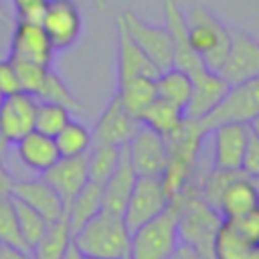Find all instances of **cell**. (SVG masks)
<instances>
[{
  "label": "cell",
  "mask_w": 259,
  "mask_h": 259,
  "mask_svg": "<svg viewBox=\"0 0 259 259\" xmlns=\"http://www.w3.org/2000/svg\"><path fill=\"white\" fill-rule=\"evenodd\" d=\"M206 136L208 130L202 125V121L192 117H184V121L172 134L164 136L168 160L160 176V182L164 186L168 200L176 198L188 184L196 164L200 162V152Z\"/></svg>",
  "instance_id": "obj_1"
},
{
  "label": "cell",
  "mask_w": 259,
  "mask_h": 259,
  "mask_svg": "<svg viewBox=\"0 0 259 259\" xmlns=\"http://www.w3.org/2000/svg\"><path fill=\"white\" fill-rule=\"evenodd\" d=\"M75 247L83 257L99 259H130L132 233L121 214L99 210L79 231L73 233Z\"/></svg>",
  "instance_id": "obj_2"
},
{
  "label": "cell",
  "mask_w": 259,
  "mask_h": 259,
  "mask_svg": "<svg viewBox=\"0 0 259 259\" xmlns=\"http://www.w3.org/2000/svg\"><path fill=\"white\" fill-rule=\"evenodd\" d=\"M188 42L202 59L204 67L219 71L231 47V28L219 20L206 6H194L186 14Z\"/></svg>",
  "instance_id": "obj_3"
},
{
  "label": "cell",
  "mask_w": 259,
  "mask_h": 259,
  "mask_svg": "<svg viewBox=\"0 0 259 259\" xmlns=\"http://www.w3.org/2000/svg\"><path fill=\"white\" fill-rule=\"evenodd\" d=\"M180 245L176 210L168 206L162 214L132 233L130 259H168Z\"/></svg>",
  "instance_id": "obj_4"
},
{
  "label": "cell",
  "mask_w": 259,
  "mask_h": 259,
  "mask_svg": "<svg viewBox=\"0 0 259 259\" xmlns=\"http://www.w3.org/2000/svg\"><path fill=\"white\" fill-rule=\"evenodd\" d=\"M257 113H259V77H253L229 85V91L225 93L223 101L200 121L210 132L214 125L227 121L249 123Z\"/></svg>",
  "instance_id": "obj_5"
},
{
  "label": "cell",
  "mask_w": 259,
  "mask_h": 259,
  "mask_svg": "<svg viewBox=\"0 0 259 259\" xmlns=\"http://www.w3.org/2000/svg\"><path fill=\"white\" fill-rule=\"evenodd\" d=\"M170 206L160 176H138L134 190L123 208V223L134 233L142 225L150 223Z\"/></svg>",
  "instance_id": "obj_6"
},
{
  "label": "cell",
  "mask_w": 259,
  "mask_h": 259,
  "mask_svg": "<svg viewBox=\"0 0 259 259\" xmlns=\"http://www.w3.org/2000/svg\"><path fill=\"white\" fill-rule=\"evenodd\" d=\"M121 22L125 24L130 36L136 40V45L148 55V59L158 67V71H166L174 67V51H172V38L166 26H156L140 18L134 10H123L119 14Z\"/></svg>",
  "instance_id": "obj_7"
},
{
  "label": "cell",
  "mask_w": 259,
  "mask_h": 259,
  "mask_svg": "<svg viewBox=\"0 0 259 259\" xmlns=\"http://www.w3.org/2000/svg\"><path fill=\"white\" fill-rule=\"evenodd\" d=\"M40 24L55 51L71 49L83 30V18L79 6L73 0H49Z\"/></svg>",
  "instance_id": "obj_8"
},
{
  "label": "cell",
  "mask_w": 259,
  "mask_h": 259,
  "mask_svg": "<svg viewBox=\"0 0 259 259\" xmlns=\"http://www.w3.org/2000/svg\"><path fill=\"white\" fill-rule=\"evenodd\" d=\"M219 73L229 85L259 77V40L241 28H231V47Z\"/></svg>",
  "instance_id": "obj_9"
},
{
  "label": "cell",
  "mask_w": 259,
  "mask_h": 259,
  "mask_svg": "<svg viewBox=\"0 0 259 259\" xmlns=\"http://www.w3.org/2000/svg\"><path fill=\"white\" fill-rule=\"evenodd\" d=\"M125 150L138 176H162L168 160L164 136L140 123Z\"/></svg>",
  "instance_id": "obj_10"
},
{
  "label": "cell",
  "mask_w": 259,
  "mask_h": 259,
  "mask_svg": "<svg viewBox=\"0 0 259 259\" xmlns=\"http://www.w3.org/2000/svg\"><path fill=\"white\" fill-rule=\"evenodd\" d=\"M249 134V125L241 121H227L214 125L208 132V136L212 138V168L241 170Z\"/></svg>",
  "instance_id": "obj_11"
},
{
  "label": "cell",
  "mask_w": 259,
  "mask_h": 259,
  "mask_svg": "<svg viewBox=\"0 0 259 259\" xmlns=\"http://www.w3.org/2000/svg\"><path fill=\"white\" fill-rule=\"evenodd\" d=\"M55 53L57 51L40 22L16 20L10 38V53H8L10 59H20L51 67Z\"/></svg>",
  "instance_id": "obj_12"
},
{
  "label": "cell",
  "mask_w": 259,
  "mask_h": 259,
  "mask_svg": "<svg viewBox=\"0 0 259 259\" xmlns=\"http://www.w3.org/2000/svg\"><path fill=\"white\" fill-rule=\"evenodd\" d=\"M164 20L166 28L172 38V51H174V67L186 71L188 75H194L204 67L202 59L194 53V49L188 42V26H186V14L180 10V4L176 0H164Z\"/></svg>",
  "instance_id": "obj_13"
},
{
  "label": "cell",
  "mask_w": 259,
  "mask_h": 259,
  "mask_svg": "<svg viewBox=\"0 0 259 259\" xmlns=\"http://www.w3.org/2000/svg\"><path fill=\"white\" fill-rule=\"evenodd\" d=\"M140 127V119H136L119 101L117 95L109 99L105 109L101 111L91 136L93 142H103V144H113V146H127L136 130Z\"/></svg>",
  "instance_id": "obj_14"
},
{
  "label": "cell",
  "mask_w": 259,
  "mask_h": 259,
  "mask_svg": "<svg viewBox=\"0 0 259 259\" xmlns=\"http://www.w3.org/2000/svg\"><path fill=\"white\" fill-rule=\"evenodd\" d=\"M190 77H192V93L184 109V115L192 119H202L223 101L225 93L229 91V83L219 71H210V69H202Z\"/></svg>",
  "instance_id": "obj_15"
},
{
  "label": "cell",
  "mask_w": 259,
  "mask_h": 259,
  "mask_svg": "<svg viewBox=\"0 0 259 259\" xmlns=\"http://www.w3.org/2000/svg\"><path fill=\"white\" fill-rule=\"evenodd\" d=\"M259 206V194L255 180L239 170L221 190L214 208L221 212L225 221H237Z\"/></svg>",
  "instance_id": "obj_16"
},
{
  "label": "cell",
  "mask_w": 259,
  "mask_h": 259,
  "mask_svg": "<svg viewBox=\"0 0 259 259\" xmlns=\"http://www.w3.org/2000/svg\"><path fill=\"white\" fill-rule=\"evenodd\" d=\"M42 178L59 192L65 206L69 200L89 182L87 154L81 156H61L51 168L42 172Z\"/></svg>",
  "instance_id": "obj_17"
},
{
  "label": "cell",
  "mask_w": 259,
  "mask_h": 259,
  "mask_svg": "<svg viewBox=\"0 0 259 259\" xmlns=\"http://www.w3.org/2000/svg\"><path fill=\"white\" fill-rule=\"evenodd\" d=\"M12 196L32 206L40 212L49 223H57L65 214V202L59 192L40 176V178H24L14 180Z\"/></svg>",
  "instance_id": "obj_18"
},
{
  "label": "cell",
  "mask_w": 259,
  "mask_h": 259,
  "mask_svg": "<svg viewBox=\"0 0 259 259\" xmlns=\"http://www.w3.org/2000/svg\"><path fill=\"white\" fill-rule=\"evenodd\" d=\"M36 99L24 91L6 95L0 103V127L4 136L14 144L22 136L34 130Z\"/></svg>",
  "instance_id": "obj_19"
},
{
  "label": "cell",
  "mask_w": 259,
  "mask_h": 259,
  "mask_svg": "<svg viewBox=\"0 0 259 259\" xmlns=\"http://www.w3.org/2000/svg\"><path fill=\"white\" fill-rule=\"evenodd\" d=\"M158 67L130 36L125 24L117 16V81L130 77H158Z\"/></svg>",
  "instance_id": "obj_20"
},
{
  "label": "cell",
  "mask_w": 259,
  "mask_h": 259,
  "mask_svg": "<svg viewBox=\"0 0 259 259\" xmlns=\"http://www.w3.org/2000/svg\"><path fill=\"white\" fill-rule=\"evenodd\" d=\"M138 180V174L132 166V160L127 156L125 146L121 148V156L117 162V168L113 170V174L103 182V200H101V210L113 212V214H121L123 217V208L127 204V198L134 190V184Z\"/></svg>",
  "instance_id": "obj_21"
},
{
  "label": "cell",
  "mask_w": 259,
  "mask_h": 259,
  "mask_svg": "<svg viewBox=\"0 0 259 259\" xmlns=\"http://www.w3.org/2000/svg\"><path fill=\"white\" fill-rule=\"evenodd\" d=\"M14 148H16V154H18L20 162L26 168H30L34 172H40V174L61 158V154L57 150V144H55V138L45 136L36 130L28 132L18 142H14Z\"/></svg>",
  "instance_id": "obj_22"
},
{
  "label": "cell",
  "mask_w": 259,
  "mask_h": 259,
  "mask_svg": "<svg viewBox=\"0 0 259 259\" xmlns=\"http://www.w3.org/2000/svg\"><path fill=\"white\" fill-rule=\"evenodd\" d=\"M101 200H103V184L89 180L65 206V214L71 227V235L79 231L89 219H93L101 210Z\"/></svg>",
  "instance_id": "obj_23"
},
{
  "label": "cell",
  "mask_w": 259,
  "mask_h": 259,
  "mask_svg": "<svg viewBox=\"0 0 259 259\" xmlns=\"http://www.w3.org/2000/svg\"><path fill=\"white\" fill-rule=\"evenodd\" d=\"M123 107L140 119L142 111L158 97L156 93V79L152 77H130L123 81H117V93Z\"/></svg>",
  "instance_id": "obj_24"
},
{
  "label": "cell",
  "mask_w": 259,
  "mask_h": 259,
  "mask_svg": "<svg viewBox=\"0 0 259 259\" xmlns=\"http://www.w3.org/2000/svg\"><path fill=\"white\" fill-rule=\"evenodd\" d=\"M156 93L158 97L178 105L180 109H186L192 93V77L178 67L160 71L156 77Z\"/></svg>",
  "instance_id": "obj_25"
},
{
  "label": "cell",
  "mask_w": 259,
  "mask_h": 259,
  "mask_svg": "<svg viewBox=\"0 0 259 259\" xmlns=\"http://www.w3.org/2000/svg\"><path fill=\"white\" fill-rule=\"evenodd\" d=\"M184 109H180L178 105L162 99V97H156L140 115V123L142 125H148L150 130L158 132L160 136H168L172 134L182 121H184Z\"/></svg>",
  "instance_id": "obj_26"
},
{
  "label": "cell",
  "mask_w": 259,
  "mask_h": 259,
  "mask_svg": "<svg viewBox=\"0 0 259 259\" xmlns=\"http://www.w3.org/2000/svg\"><path fill=\"white\" fill-rule=\"evenodd\" d=\"M121 156V148L113 144H103V142H93L91 148L87 150V170H89V180L103 184L113 170L117 168Z\"/></svg>",
  "instance_id": "obj_27"
},
{
  "label": "cell",
  "mask_w": 259,
  "mask_h": 259,
  "mask_svg": "<svg viewBox=\"0 0 259 259\" xmlns=\"http://www.w3.org/2000/svg\"><path fill=\"white\" fill-rule=\"evenodd\" d=\"M71 227L67 221V214H63L57 223L49 225V231L40 239V243L32 249L34 259H63L69 243H71Z\"/></svg>",
  "instance_id": "obj_28"
},
{
  "label": "cell",
  "mask_w": 259,
  "mask_h": 259,
  "mask_svg": "<svg viewBox=\"0 0 259 259\" xmlns=\"http://www.w3.org/2000/svg\"><path fill=\"white\" fill-rule=\"evenodd\" d=\"M55 144L61 156H81V154H87V150L91 148L93 136H91V130H87V125H83L81 121L69 119L65 127L55 136Z\"/></svg>",
  "instance_id": "obj_29"
},
{
  "label": "cell",
  "mask_w": 259,
  "mask_h": 259,
  "mask_svg": "<svg viewBox=\"0 0 259 259\" xmlns=\"http://www.w3.org/2000/svg\"><path fill=\"white\" fill-rule=\"evenodd\" d=\"M71 119V109L55 103V101H36V113H34V130L55 138L65 123Z\"/></svg>",
  "instance_id": "obj_30"
},
{
  "label": "cell",
  "mask_w": 259,
  "mask_h": 259,
  "mask_svg": "<svg viewBox=\"0 0 259 259\" xmlns=\"http://www.w3.org/2000/svg\"><path fill=\"white\" fill-rule=\"evenodd\" d=\"M12 202H14V210H16V217H18V225H20L22 237L28 243V247L34 249L40 243V239L45 237V233L49 231L51 223L40 212H36L32 206H28L26 202H22V200H18L14 196H12Z\"/></svg>",
  "instance_id": "obj_31"
},
{
  "label": "cell",
  "mask_w": 259,
  "mask_h": 259,
  "mask_svg": "<svg viewBox=\"0 0 259 259\" xmlns=\"http://www.w3.org/2000/svg\"><path fill=\"white\" fill-rule=\"evenodd\" d=\"M0 245H8V247H16V249H26L32 251L28 247V243L22 237L20 225H18V217L14 210V202L12 196H6L0 200Z\"/></svg>",
  "instance_id": "obj_32"
},
{
  "label": "cell",
  "mask_w": 259,
  "mask_h": 259,
  "mask_svg": "<svg viewBox=\"0 0 259 259\" xmlns=\"http://www.w3.org/2000/svg\"><path fill=\"white\" fill-rule=\"evenodd\" d=\"M34 99L36 101H55V103H61V105L69 107L71 111H79L81 109V103L77 101V97L71 93V89L65 85V81L53 69H49L47 79H45V83L38 89Z\"/></svg>",
  "instance_id": "obj_33"
},
{
  "label": "cell",
  "mask_w": 259,
  "mask_h": 259,
  "mask_svg": "<svg viewBox=\"0 0 259 259\" xmlns=\"http://www.w3.org/2000/svg\"><path fill=\"white\" fill-rule=\"evenodd\" d=\"M10 61H12V65H14L20 91H24V93L36 97V93H38V89L42 87V83H45L47 73H49L51 67L38 65V63H30V61H20V59H10Z\"/></svg>",
  "instance_id": "obj_34"
},
{
  "label": "cell",
  "mask_w": 259,
  "mask_h": 259,
  "mask_svg": "<svg viewBox=\"0 0 259 259\" xmlns=\"http://www.w3.org/2000/svg\"><path fill=\"white\" fill-rule=\"evenodd\" d=\"M16 12V20L40 22L49 0H10Z\"/></svg>",
  "instance_id": "obj_35"
},
{
  "label": "cell",
  "mask_w": 259,
  "mask_h": 259,
  "mask_svg": "<svg viewBox=\"0 0 259 259\" xmlns=\"http://www.w3.org/2000/svg\"><path fill=\"white\" fill-rule=\"evenodd\" d=\"M241 170L251 178H259V138L255 134H249V142H247V148L243 154Z\"/></svg>",
  "instance_id": "obj_36"
},
{
  "label": "cell",
  "mask_w": 259,
  "mask_h": 259,
  "mask_svg": "<svg viewBox=\"0 0 259 259\" xmlns=\"http://www.w3.org/2000/svg\"><path fill=\"white\" fill-rule=\"evenodd\" d=\"M18 91H20V85H18V77H16L10 57L0 59V95L6 97L12 93H18Z\"/></svg>",
  "instance_id": "obj_37"
},
{
  "label": "cell",
  "mask_w": 259,
  "mask_h": 259,
  "mask_svg": "<svg viewBox=\"0 0 259 259\" xmlns=\"http://www.w3.org/2000/svg\"><path fill=\"white\" fill-rule=\"evenodd\" d=\"M235 225L241 229V233L251 239L255 245H259V206H255L251 212H247L245 217L237 219Z\"/></svg>",
  "instance_id": "obj_38"
},
{
  "label": "cell",
  "mask_w": 259,
  "mask_h": 259,
  "mask_svg": "<svg viewBox=\"0 0 259 259\" xmlns=\"http://www.w3.org/2000/svg\"><path fill=\"white\" fill-rule=\"evenodd\" d=\"M14 176L4 164V158H0V200L6 196H12V186H14Z\"/></svg>",
  "instance_id": "obj_39"
},
{
  "label": "cell",
  "mask_w": 259,
  "mask_h": 259,
  "mask_svg": "<svg viewBox=\"0 0 259 259\" xmlns=\"http://www.w3.org/2000/svg\"><path fill=\"white\" fill-rule=\"evenodd\" d=\"M0 259H34V255H32V251H26V249L0 245Z\"/></svg>",
  "instance_id": "obj_40"
},
{
  "label": "cell",
  "mask_w": 259,
  "mask_h": 259,
  "mask_svg": "<svg viewBox=\"0 0 259 259\" xmlns=\"http://www.w3.org/2000/svg\"><path fill=\"white\" fill-rule=\"evenodd\" d=\"M168 259H206V257H202V255H200L198 251H194L192 247H188V245L180 243V245L176 247V251H174Z\"/></svg>",
  "instance_id": "obj_41"
},
{
  "label": "cell",
  "mask_w": 259,
  "mask_h": 259,
  "mask_svg": "<svg viewBox=\"0 0 259 259\" xmlns=\"http://www.w3.org/2000/svg\"><path fill=\"white\" fill-rule=\"evenodd\" d=\"M63 259H85V257H83V253H81V251L75 247L73 239H71V243H69V247H67L65 255H63Z\"/></svg>",
  "instance_id": "obj_42"
},
{
  "label": "cell",
  "mask_w": 259,
  "mask_h": 259,
  "mask_svg": "<svg viewBox=\"0 0 259 259\" xmlns=\"http://www.w3.org/2000/svg\"><path fill=\"white\" fill-rule=\"evenodd\" d=\"M10 146H12V142H10V140L4 136V132H2V127H0V158H4V156L8 154Z\"/></svg>",
  "instance_id": "obj_43"
},
{
  "label": "cell",
  "mask_w": 259,
  "mask_h": 259,
  "mask_svg": "<svg viewBox=\"0 0 259 259\" xmlns=\"http://www.w3.org/2000/svg\"><path fill=\"white\" fill-rule=\"evenodd\" d=\"M247 125H249V130H251V134H255V136L259 138V113H257V115H255Z\"/></svg>",
  "instance_id": "obj_44"
},
{
  "label": "cell",
  "mask_w": 259,
  "mask_h": 259,
  "mask_svg": "<svg viewBox=\"0 0 259 259\" xmlns=\"http://www.w3.org/2000/svg\"><path fill=\"white\" fill-rule=\"evenodd\" d=\"M99 10H107V0H93Z\"/></svg>",
  "instance_id": "obj_45"
},
{
  "label": "cell",
  "mask_w": 259,
  "mask_h": 259,
  "mask_svg": "<svg viewBox=\"0 0 259 259\" xmlns=\"http://www.w3.org/2000/svg\"><path fill=\"white\" fill-rule=\"evenodd\" d=\"M0 18H4V2L0 0Z\"/></svg>",
  "instance_id": "obj_46"
},
{
  "label": "cell",
  "mask_w": 259,
  "mask_h": 259,
  "mask_svg": "<svg viewBox=\"0 0 259 259\" xmlns=\"http://www.w3.org/2000/svg\"><path fill=\"white\" fill-rule=\"evenodd\" d=\"M255 180V186H257V194H259V178H253Z\"/></svg>",
  "instance_id": "obj_47"
},
{
  "label": "cell",
  "mask_w": 259,
  "mask_h": 259,
  "mask_svg": "<svg viewBox=\"0 0 259 259\" xmlns=\"http://www.w3.org/2000/svg\"><path fill=\"white\" fill-rule=\"evenodd\" d=\"M85 259H99V257H85Z\"/></svg>",
  "instance_id": "obj_48"
},
{
  "label": "cell",
  "mask_w": 259,
  "mask_h": 259,
  "mask_svg": "<svg viewBox=\"0 0 259 259\" xmlns=\"http://www.w3.org/2000/svg\"><path fill=\"white\" fill-rule=\"evenodd\" d=\"M2 99H4V97H2V95H0V103H2Z\"/></svg>",
  "instance_id": "obj_49"
}]
</instances>
